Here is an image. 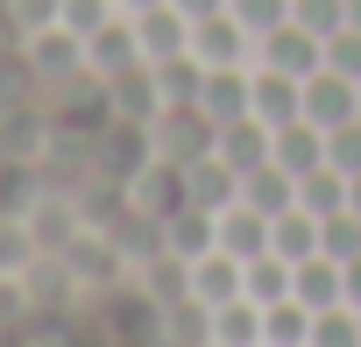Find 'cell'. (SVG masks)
<instances>
[{"label":"cell","mask_w":361,"mask_h":347,"mask_svg":"<svg viewBox=\"0 0 361 347\" xmlns=\"http://www.w3.org/2000/svg\"><path fill=\"white\" fill-rule=\"evenodd\" d=\"M213 142H220V128L199 114V99H185V106H156V121H149V149L163 156V163H199V156H213Z\"/></svg>","instance_id":"cell-1"},{"label":"cell","mask_w":361,"mask_h":347,"mask_svg":"<svg viewBox=\"0 0 361 347\" xmlns=\"http://www.w3.org/2000/svg\"><path fill=\"white\" fill-rule=\"evenodd\" d=\"M255 64H269L283 78H312L326 64V36H312L305 22H276L269 36H255Z\"/></svg>","instance_id":"cell-2"},{"label":"cell","mask_w":361,"mask_h":347,"mask_svg":"<svg viewBox=\"0 0 361 347\" xmlns=\"http://www.w3.org/2000/svg\"><path fill=\"white\" fill-rule=\"evenodd\" d=\"M192 57H199L206 71H220V64H255V36L241 29L234 8H220V15L192 22Z\"/></svg>","instance_id":"cell-3"},{"label":"cell","mask_w":361,"mask_h":347,"mask_svg":"<svg viewBox=\"0 0 361 347\" xmlns=\"http://www.w3.org/2000/svg\"><path fill=\"white\" fill-rule=\"evenodd\" d=\"M354 114H361V78H347V71L319 64V71L305 78V121L340 128V121H354Z\"/></svg>","instance_id":"cell-4"},{"label":"cell","mask_w":361,"mask_h":347,"mask_svg":"<svg viewBox=\"0 0 361 347\" xmlns=\"http://www.w3.org/2000/svg\"><path fill=\"white\" fill-rule=\"evenodd\" d=\"M213 156L234 170V178H248V170H262V163L276 156V135H269V121H262V114H241V121H227V128H220Z\"/></svg>","instance_id":"cell-5"},{"label":"cell","mask_w":361,"mask_h":347,"mask_svg":"<svg viewBox=\"0 0 361 347\" xmlns=\"http://www.w3.org/2000/svg\"><path fill=\"white\" fill-rule=\"evenodd\" d=\"M142 64V43H135V22L128 15H114L106 29H92L85 36V71L106 85V78H121V71H135Z\"/></svg>","instance_id":"cell-6"},{"label":"cell","mask_w":361,"mask_h":347,"mask_svg":"<svg viewBox=\"0 0 361 347\" xmlns=\"http://www.w3.org/2000/svg\"><path fill=\"white\" fill-rule=\"evenodd\" d=\"M213 241H220L234 262H255V255L269 248V213H255L248 199H234V206L213 213Z\"/></svg>","instance_id":"cell-7"},{"label":"cell","mask_w":361,"mask_h":347,"mask_svg":"<svg viewBox=\"0 0 361 347\" xmlns=\"http://www.w3.org/2000/svg\"><path fill=\"white\" fill-rule=\"evenodd\" d=\"M128 22H135L142 64H163V57H185V50H192V22L177 15L170 0H163V8H149V15H128Z\"/></svg>","instance_id":"cell-8"},{"label":"cell","mask_w":361,"mask_h":347,"mask_svg":"<svg viewBox=\"0 0 361 347\" xmlns=\"http://www.w3.org/2000/svg\"><path fill=\"white\" fill-rule=\"evenodd\" d=\"M185 291L213 312V305H227V298H241V262L227 255V248H206L199 262H185Z\"/></svg>","instance_id":"cell-9"},{"label":"cell","mask_w":361,"mask_h":347,"mask_svg":"<svg viewBox=\"0 0 361 347\" xmlns=\"http://www.w3.org/2000/svg\"><path fill=\"white\" fill-rule=\"evenodd\" d=\"M206 347H262V305L241 291L206 312Z\"/></svg>","instance_id":"cell-10"},{"label":"cell","mask_w":361,"mask_h":347,"mask_svg":"<svg viewBox=\"0 0 361 347\" xmlns=\"http://www.w3.org/2000/svg\"><path fill=\"white\" fill-rule=\"evenodd\" d=\"M290 298H298V305H312V312L347 305V269H340L333 255H305V262L290 269Z\"/></svg>","instance_id":"cell-11"},{"label":"cell","mask_w":361,"mask_h":347,"mask_svg":"<svg viewBox=\"0 0 361 347\" xmlns=\"http://www.w3.org/2000/svg\"><path fill=\"white\" fill-rule=\"evenodd\" d=\"M156 227H163V255H170V262H199L206 248H220V241H213V213H206V206H177V213H170V220H156Z\"/></svg>","instance_id":"cell-12"},{"label":"cell","mask_w":361,"mask_h":347,"mask_svg":"<svg viewBox=\"0 0 361 347\" xmlns=\"http://www.w3.org/2000/svg\"><path fill=\"white\" fill-rule=\"evenodd\" d=\"M269 135H276V163L290 170V178H312V170L326 163V128H319V121L298 114V121H283V128H269Z\"/></svg>","instance_id":"cell-13"},{"label":"cell","mask_w":361,"mask_h":347,"mask_svg":"<svg viewBox=\"0 0 361 347\" xmlns=\"http://www.w3.org/2000/svg\"><path fill=\"white\" fill-rule=\"evenodd\" d=\"M241 199V178L220 163V156H199V163H185V206H206V213H220V206H234Z\"/></svg>","instance_id":"cell-14"},{"label":"cell","mask_w":361,"mask_h":347,"mask_svg":"<svg viewBox=\"0 0 361 347\" xmlns=\"http://www.w3.org/2000/svg\"><path fill=\"white\" fill-rule=\"evenodd\" d=\"M29 64H36L43 78H57V71H85V36H71L64 22L29 29Z\"/></svg>","instance_id":"cell-15"},{"label":"cell","mask_w":361,"mask_h":347,"mask_svg":"<svg viewBox=\"0 0 361 347\" xmlns=\"http://www.w3.org/2000/svg\"><path fill=\"white\" fill-rule=\"evenodd\" d=\"M255 114H262L269 128H283V121H298V114H305V78H283V71H269V64H255Z\"/></svg>","instance_id":"cell-16"},{"label":"cell","mask_w":361,"mask_h":347,"mask_svg":"<svg viewBox=\"0 0 361 347\" xmlns=\"http://www.w3.org/2000/svg\"><path fill=\"white\" fill-rule=\"evenodd\" d=\"M241 199H248L255 213H269V220H276L283 206H298V178H290V170L269 156L262 170H248V178H241Z\"/></svg>","instance_id":"cell-17"},{"label":"cell","mask_w":361,"mask_h":347,"mask_svg":"<svg viewBox=\"0 0 361 347\" xmlns=\"http://www.w3.org/2000/svg\"><path fill=\"white\" fill-rule=\"evenodd\" d=\"M269 248H276V255H290V262L319 255V213H305V206H283V213L269 220Z\"/></svg>","instance_id":"cell-18"},{"label":"cell","mask_w":361,"mask_h":347,"mask_svg":"<svg viewBox=\"0 0 361 347\" xmlns=\"http://www.w3.org/2000/svg\"><path fill=\"white\" fill-rule=\"evenodd\" d=\"M290 255H276V248H262L255 262H241V291L255 298V305H276V298H290Z\"/></svg>","instance_id":"cell-19"},{"label":"cell","mask_w":361,"mask_h":347,"mask_svg":"<svg viewBox=\"0 0 361 347\" xmlns=\"http://www.w3.org/2000/svg\"><path fill=\"white\" fill-rule=\"evenodd\" d=\"M262 347H312V305L298 298L262 305Z\"/></svg>","instance_id":"cell-20"},{"label":"cell","mask_w":361,"mask_h":347,"mask_svg":"<svg viewBox=\"0 0 361 347\" xmlns=\"http://www.w3.org/2000/svg\"><path fill=\"white\" fill-rule=\"evenodd\" d=\"M298 206H305V213H319V220H326V213H340V206H347V178H340L333 163H319L312 178H298Z\"/></svg>","instance_id":"cell-21"},{"label":"cell","mask_w":361,"mask_h":347,"mask_svg":"<svg viewBox=\"0 0 361 347\" xmlns=\"http://www.w3.org/2000/svg\"><path fill=\"white\" fill-rule=\"evenodd\" d=\"M319 255H333V262H354L361 255V213L354 206H340V213L319 220Z\"/></svg>","instance_id":"cell-22"},{"label":"cell","mask_w":361,"mask_h":347,"mask_svg":"<svg viewBox=\"0 0 361 347\" xmlns=\"http://www.w3.org/2000/svg\"><path fill=\"white\" fill-rule=\"evenodd\" d=\"M312 347H361V319H354V305H326V312H312Z\"/></svg>","instance_id":"cell-23"},{"label":"cell","mask_w":361,"mask_h":347,"mask_svg":"<svg viewBox=\"0 0 361 347\" xmlns=\"http://www.w3.org/2000/svg\"><path fill=\"white\" fill-rule=\"evenodd\" d=\"M326 163L340 170V178H354V170H361V114L340 121V128H326Z\"/></svg>","instance_id":"cell-24"},{"label":"cell","mask_w":361,"mask_h":347,"mask_svg":"<svg viewBox=\"0 0 361 347\" xmlns=\"http://www.w3.org/2000/svg\"><path fill=\"white\" fill-rule=\"evenodd\" d=\"M290 22H305L312 36H333L347 29V0H290Z\"/></svg>","instance_id":"cell-25"},{"label":"cell","mask_w":361,"mask_h":347,"mask_svg":"<svg viewBox=\"0 0 361 347\" xmlns=\"http://www.w3.org/2000/svg\"><path fill=\"white\" fill-rule=\"evenodd\" d=\"M227 8L241 15V29H248V36H269L276 22H290V0H227Z\"/></svg>","instance_id":"cell-26"},{"label":"cell","mask_w":361,"mask_h":347,"mask_svg":"<svg viewBox=\"0 0 361 347\" xmlns=\"http://www.w3.org/2000/svg\"><path fill=\"white\" fill-rule=\"evenodd\" d=\"M326 64H333V71H347V78H361V29H354V22L326 36Z\"/></svg>","instance_id":"cell-27"},{"label":"cell","mask_w":361,"mask_h":347,"mask_svg":"<svg viewBox=\"0 0 361 347\" xmlns=\"http://www.w3.org/2000/svg\"><path fill=\"white\" fill-rule=\"evenodd\" d=\"M170 8L185 15V22H206V15H220V8H227V0H170Z\"/></svg>","instance_id":"cell-28"},{"label":"cell","mask_w":361,"mask_h":347,"mask_svg":"<svg viewBox=\"0 0 361 347\" xmlns=\"http://www.w3.org/2000/svg\"><path fill=\"white\" fill-rule=\"evenodd\" d=\"M340 269H347V305H361V255H354V262H340Z\"/></svg>","instance_id":"cell-29"},{"label":"cell","mask_w":361,"mask_h":347,"mask_svg":"<svg viewBox=\"0 0 361 347\" xmlns=\"http://www.w3.org/2000/svg\"><path fill=\"white\" fill-rule=\"evenodd\" d=\"M121 15H149V8H163V0H114Z\"/></svg>","instance_id":"cell-30"},{"label":"cell","mask_w":361,"mask_h":347,"mask_svg":"<svg viewBox=\"0 0 361 347\" xmlns=\"http://www.w3.org/2000/svg\"><path fill=\"white\" fill-rule=\"evenodd\" d=\"M347 206L361 213V170H354V178H347Z\"/></svg>","instance_id":"cell-31"},{"label":"cell","mask_w":361,"mask_h":347,"mask_svg":"<svg viewBox=\"0 0 361 347\" xmlns=\"http://www.w3.org/2000/svg\"><path fill=\"white\" fill-rule=\"evenodd\" d=\"M347 22H354V29H361V0H347Z\"/></svg>","instance_id":"cell-32"},{"label":"cell","mask_w":361,"mask_h":347,"mask_svg":"<svg viewBox=\"0 0 361 347\" xmlns=\"http://www.w3.org/2000/svg\"><path fill=\"white\" fill-rule=\"evenodd\" d=\"M354 319H361V305H354Z\"/></svg>","instance_id":"cell-33"}]
</instances>
